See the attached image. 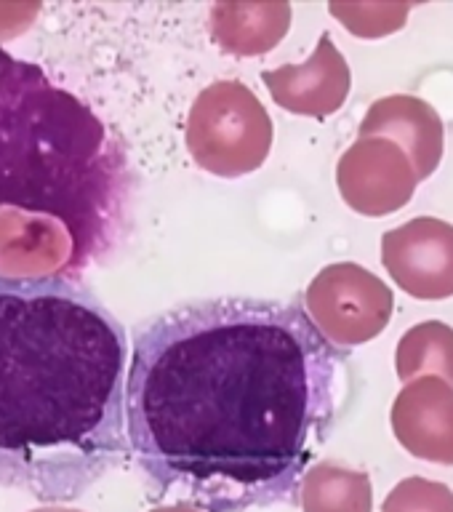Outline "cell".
<instances>
[{
    "label": "cell",
    "mask_w": 453,
    "mask_h": 512,
    "mask_svg": "<svg viewBox=\"0 0 453 512\" xmlns=\"http://www.w3.org/2000/svg\"><path fill=\"white\" fill-rule=\"evenodd\" d=\"M128 339L88 288L0 278V483L72 496L128 448Z\"/></svg>",
    "instance_id": "cell-2"
},
{
    "label": "cell",
    "mask_w": 453,
    "mask_h": 512,
    "mask_svg": "<svg viewBox=\"0 0 453 512\" xmlns=\"http://www.w3.org/2000/svg\"><path fill=\"white\" fill-rule=\"evenodd\" d=\"M342 200L363 216H390L411 203L416 174L398 144L382 136H363L336 163Z\"/></svg>",
    "instance_id": "cell-6"
},
{
    "label": "cell",
    "mask_w": 453,
    "mask_h": 512,
    "mask_svg": "<svg viewBox=\"0 0 453 512\" xmlns=\"http://www.w3.org/2000/svg\"><path fill=\"white\" fill-rule=\"evenodd\" d=\"M150 512H200L198 507H192V504H171V507H158V510Z\"/></svg>",
    "instance_id": "cell-18"
},
{
    "label": "cell",
    "mask_w": 453,
    "mask_h": 512,
    "mask_svg": "<svg viewBox=\"0 0 453 512\" xmlns=\"http://www.w3.org/2000/svg\"><path fill=\"white\" fill-rule=\"evenodd\" d=\"M288 30V3H219L211 8V38L232 56L270 54Z\"/></svg>",
    "instance_id": "cell-12"
},
{
    "label": "cell",
    "mask_w": 453,
    "mask_h": 512,
    "mask_svg": "<svg viewBox=\"0 0 453 512\" xmlns=\"http://www.w3.org/2000/svg\"><path fill=\"white\" fill-rule=\"evenodd\" d=\"M262 80L275 104L307 118H328L339 112L352 88L350 64L328 32L320 35L307 62L264 70Z\"/></svg>",
    "instance_id": "cell-8"
},
{
    "label": "cell",
    "mask_w": 453,
    "mask_h": 512,
    "mask_svg": "<svg viewBox=\"0 0 453 512\" xmlns=\"http://www.w3.org/2000/svg\"><path fill=\"white\" fill-rule=\"evenodd\" d=\"M32 512H80V510H70V507H38V510Z\"/></svg>",
    "instance_id": "cell-19"
},
{
    "label": "cell",
    "mask_w": 453,
    "mask_h": 512,
    "mask_svg": "<svg viewBox=\"0 0 453 512\" xmlns=\"http://www.w3.org/2000/svg\"><path fill=\"white\" fill-rule=\"evenodd\" d=\"M304 512H371L374 488L363 470H347L342 464L320 462L302 478Z\"/></svg>",
    "instance_id": "cell-13"
},
{
    "label": "cell",
    "mask_w": 453,
    "mask_h": 512,
    "mask_svg": "<svg viewBox=\"0 0 453 512\" xmlns=\"http://www.w3.org/2000/svg\"><path fill=\"white\" fill-rule=\"evenodd\" d=\"M72 243L62 222L51 216L0 208V278L70 280Z\"/></svg>",
    "instance_id": "cell-9"
},
{
    "label": "cell",
    "mask_w": 453,
    "mask_h": 512,
    "mask_svg": "<svg viewBox=\"0 0 453 512\" xmlns=\"http://www.w3.org/2000/svg\"><path fill=\"white\" fill-rule=\"evenodd\" d=\"M411 3H331L328 11L355 38L376 40L406 27Z\"/></svg>",
    "instance_id": "cell-15"
},
{
    "label": "cell",
    "mask_w": 453,
    "mask_h": 512,
    "mask_svg": "<svg viewBox=\"0 0 453 512\" xmlns=\"http://www.w3.org/2000/svg\"><path fill=\"white\" fill-rule=\"evenodd\" d=\"M382 264L408 296L438 302L453 296V224L419 216L387 230Z\"/></svg>",
    "instance_id": "cell-7"
},
{
    "label": "cell",
    "mask_w": 453,
    "mask_h": 512,
    "mask_svg": "<svg viewBox=\"0 0 453 512\" xmlns=\"http://www.w3.org/2000/svg\"><path fill=\"white\" fill-rule=\"evenodd\" d=\"M38 14L40 3H0V40L16 38L19 32L30 30Z\"/></svg>",
    "instance_id": "cell-17"
},
{
    "label": "cell",
    "mask_w": 453,
    "mask_h": 512,
    "mask_svg": "<svg viewBox=\"0 0 453 512\" xmlns=\"http://www.w3.org/2000/svg\"><path fill=\"white\" fill-rule=\"evenodd\" d=\"M363 136H382L398 144L414 166L416 182L438 171L446 147V128L435 107L411 94L376 99L360 123V139Z\"/></svg>",
    "instance_id": "cell-11"
},
{
    "label": "cell",
    "mask_w": 453,
    "mask_h": 512,
    "mask_svg": "<svg viewBox=\"0 0 453 512\" xmlns=\"http://www.w3.org/2000/svg\"><path fill=\"white\" fill-rule=\"evenodd\" d=\"M312 328L336 347H358L390 326L395 294L382 278L355 262L328 264L304 294Z\"/></svg>",
    "instance_id": "cell-5"
},
{
    "label": "cell",
    "mask_w": 453,
    "mask_h": 512,
    "mask_svg": "<svg viewBox=\"0 0 453 512\" xmlns=\"http://www.w3.org/2000/svg\"><path fill=\"white\" fill-rule=\"evenodd\" d=\"M134 176L123 144L80 102L0 46V208L51 216L70 235V275L118 248Z\"/></svg>",
    "instance_id": "cell-3"
},
{
    "label": "cell",
    "mask_w": 453,
    "mask_h": 512,
    "mask_svg": "<svg viewBox=\"0 0 453 512\" xmlns=\"http://www.w3.org/2000/svg\"><path fill=\"white\" fill-rule=\"evenodd\" d=\"M400 382L435 376L453 387V328L443 320H424L400 336L395 350Z\"/></svg>",
    "instance_id": "cell-14"
},
{
    "label": "cell",
    "mask_w": 453,
    "mask_h": 512,
    "mask_svg": "<svg viewBox=\"0 0 453 512\" xmlns=\"http://www.w3.org/2000/svg\"><path fill=\"white\" fill-rule=\"evenodd\" d=\"M184 139L203 171L238 179L256 171L270 155L272 118L246 83L216 80L195 96Z\"/></svg>",
    "instance_id": "cell-4"
},
{
    "label": "cell",
    "mask_w": 453,
    "mask_h": 512,
    "mask_svg": "<svg viewBox=\"0 0 453 512\" xmlns=\"http://www.w3.org/2000/svg\"><path fill=\"white\" fill-rule=\"evenodd\" d=\"M331 355L296 307L206 299L152 318L131 347L126 440L160 488L211 512L286 494L326 424Z\"/></svg>",
    "instance_id": "cell-1"
},
{
    "label": "cell",
    "mask_w": 453,
    "mask_h": 512,
    "mask_svg": "<svg viewBox=\"0 0 453 512\" xmlns=\"http://www.w3.org/2000/svg\"><path fill=\"white\" fill-rule=\"evenodd\" d=\"M382 512H453V491L438 480L406 478L387 494Z\"/></svg>",
    "instance_id": "cell-16"
},
{
    "label": "cell",
    "mask_w": 453,
    "mask_h": 512,
    "mask_svg": "<svg viewBox=\"0 0 453 512\" xmlns=\"http://www.w3.org/2000/svg\"><path fill=\"white\" fill-rule=\"evenodd\" d=\"M392 432L408 454L453 467V387L435 376L403 384L392 403Z\"/></svg>",
    "instance_id": "cell-10"
}]
</instances>
